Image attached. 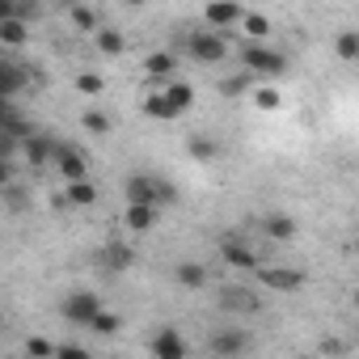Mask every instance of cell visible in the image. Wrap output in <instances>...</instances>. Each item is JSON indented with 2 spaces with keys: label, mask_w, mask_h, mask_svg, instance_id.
Returning <instances> with one entry per match:
<instances>
[{
  "label": "cell",
  "mask_w": 359,
  "mask_h": 359,
  "mask_svg": "<svg viewBox=\"0 0 359 359\" xmlns=\"http://www.w3.org/2000/svg\"><path fill=\"white\" fill-rule=\"evenodd\" d=\"M85 131H93V135H110V118L102 114V110H85Z\"/></svg>",
  "instance_id": "4316f807"
},
{
  "label": "cell",
  "mask_w": 359,
  "mask_h": 359,
  "mask_svg": "<svg viewBox=\"0 0 359 359\" xmlns=\"http://www.w3.org/2000/svg\"><path fill=\"white\" fill-rule=\"evenodd\" d=\"M173 275H177V283H182V287H203V283H208V271H203L199 262H182Z\"/></svg>",
  "instance_id": "ffe728a7"
},
{
  "label": "cell",
  "mask_w": 359,
  "mask_h": 359,
  "mask_svg": "<svg viewBox=\"0 0 359 359\" xmlns=\"http://www.w3.org/2000/svg\"><path fill=\"white\" fill-rule=\"evenodd\" d=\"M97 262H102V271L118 275V271H127V266L135 262V250H131V245H123V241H110V245L97 254Z\"/></svg>",
  "instance_id": "9c48e42d"
},
{
  "label": "cell",
  "mask_w": 359,
  "mask_h": 359,
  "mask_svg": "<svg viewBox=\"0 0 359 359\" xmlns=\"http://www.w3.org/2000/svg\"><path fill=\"white\" fill-rule=\"evenodd\" d=\"M279 102H283V97H279L275 89H258V93H254V106H258V110H275Z\"/></svg>",
  "instance_id": "f546056e"
},
{
  "label": "cell",
  "mask_w": 359,
  "mask_h": 359,
  "mask_svg": "<svg viewBox=\"0 0 359 359\" xmlns=\"http://www.w3.org/2000/svg\"><path fill=\"white\" fill-rule=\"evenodd\" d=\"M152 355H156V359H187L182 334H177V330H161V334L152 338Z\"/></svg>",
  "instance_id": "30bf717a"
},
{
  "label": "cell",
  "mask_w": 359,
  "mask_h": 359,
  "mask_svg": "<svg viewBox=\"0 0 359 359\" xmlns=\"http://www.w3.org/2000/svg\"><path fill=\"white\" fill-rule=\"evenodd\" d=\"M165 97H169V106H173L177 114H187V110L195 106V89H191L187 81H169V85H165Z\"/></svg>",
  "instance_id": "9a60e30c"
},
{
  "label": "cell",
  "mask_w": 359,
  "mask_h": 359,
  "mask_svg": "<svg viewBox=\"0 0 359 359\" xmlns=\"http://www.w3.org/2000/svg\"><path fill=\"white\" fill-rule=\"evenodd\" d=\"M26 81H30V72H26V64H13V60H0V102H13L22 89H26Z\"/></svg>",
  "instance_id": "5b68a950"
},
{
  "label": "cell",
  "mask_w": 359,
  "mask_h": 359,
  "mask_svg": "<svg viewBox=\"0 0 359 359\" xmlns=\"http://www.w3.org/2000/svg\"><path fill=\"white\" fill-rule=\"evenodd\" d=\"M60 313H64L68 321H76V325H93L106 309H102V300H97L93 292H72V296L60 304Z\"/></svg>",
  "instance_id": "6da1fadb"
},
{
  "label": "cell",
  "mask_w": 359,
  "mask_h": 359,
  "mask_svg": "<svg viewBox=\"0 0 359 359\" xmlns=\"http://www.w3.org/2000/svg\"><path fill=\"white\" fill-rule=\"evenodd\" d=\"M220 309H224V313H254V309H258V296L245 292V287H224V292H220Z\"/></svg>",
  "instance_id": "8fae6325"
},
{
  "label": "cell",
  "mask_w": 359,
  "mask_h": 359,
  "mask_svg": "<svg viewBox=\"0 0 359 359\" xmlns=\"http://www.w3.org/2000/svg\"><path fill=\"white\" fill-rule=\"evenodd\" d=\"M203 22L212 26V34H220V30H229V26H241V22H245V9H241V5H208V9H203Z\"/></svg>",
  "instance_id": "52a82bcc"
},
{
  "label": "cell",
  "mask_w": 359,
  "mask_h": 359,
  "mask_svg": "<svg viewBox=\"0 0 359 359\" xmlns=\"http://www.w3.org/2000/svg\"><path fill=\"white\" fill-rule=\"evenodd\" d=\"M266 237L271 241H292L296 237V220L292 216H266Z\"/></svg>",
  "instance_id": "2e32d148"
},
{
  "label": "cell",
  "mask_w": 359,
  "mask_h": 359,
  "mask_svg": "<svg viewBox=\"0 0 359 359\" xmlns=\"http://www.w3.org/2000/svg\"><path fill=\"white\" fill-rule=\"evenodd\" d=\"M241 30H245V39H254V47H258V39H262V34H271V22H266L262 13H245Z\"/></svg>",
  "instance_id": "603a6c76"
},
{
  "label": "cell",
  "mask_w": 359,
  "mask_h": 359,
  "mask_svg": "<svg viewBox=\"0 0 359 359\" xmlns=\"http://www.w3.org/2000/svg\"><path fill=\"white\" fill-rule=\"evenodd\" d=\"M0 43H5V47H22V43H26V22H22V18L0 22Z\"/></svg>",
  "instance_id": "d6986e66"
},
{
  "label": "cell",
  "mask_w": 359,
  "mask_h": 359,
  "mask_svg": "<svg viewBox=\"0 0 359 359\" xmlns=\"http://www.w3.org/2000/svg\"><path fill=\"white\" fill-rule=\"evenodd\" d=\"M55 359H89V351H85V346H68V342H64V346L55 351Z\"/></svg>",
  "instance_id": "1f68e13d"
},
{
  "label": "cell",
  "mask_w": 359,
  "mask_h": 359,
  "mask_svg": "<svg viewBox=\"0 0 359 359\" xmlns=\"http://www.w3.org/2000/svg\"><path fill=\"white\" fill-rule=\"evenodd\" d=\"M258 283L271 287V292H296L304 283V271H292V266H258Z\"/></svg>",
  "instance_id": "3957f363"
},
{
  "label": "cell",
  "mask_w": 359,
  "mask_h": 359,
  "mask_svg": "<svg viewBox=\"0 0 359 359\" xmlns=\"http://www.w3.org/2000/svg\"><path fill=\"white\" fill-rule=\"evenodd\" d=\"M97 47H102L106 55H123V47H127V43H123V34H118V30H97Z\"/></svg>",
  "instance_id": "d4e9b609"
},
{
  "label": "cell",
  "mask_w": 359,
  "mask_h": 359,
  "mask_svg": "<svg viewBox=\"0 0 359 359\" xmlns=\"http://www.w3.org/2000/svg\"><path fill=\"white\" fill-rule=\"evenodd\" d=\"M55 351H60V346H51L47 338H30V342H26V355H30V359H55Z\"/></svg>",
  "instance_id": "83f0119b"
},
{
  "label": "cell",
  "mask_w": 359,
  "mask_h": 359,
  "mask_svg": "<svg viewBox=\"0 0 359 359\" xmlns=\"http://www.w3.org/2000/svg\"><path fill=\"white\" fill-rule=\"evenodd\" d=\"M187 152H191L195 161H212V156H216V144H212V140H191Z\"/></svg>",
  "instance_id": "f1b7e54d"
},
{
  "label": "cell",
  "mask_w": 359,
  "mask_h": 359,
  "mask_svg": "<svg viewBox=\"0 0 359 359\" xmlns=\"http://www.w3.org/2000/svg\"><path fill=\"white\" fill-rule=\"evenodd\" d=\"M241 89H245V76H229V81L220 85V93H229V97H233V93H241Z\"/></svg>",
  "instance_id": "d6a6232c"
},
{
  "label": "cell",
  "mask_w": 359,
  "mask_h": 359,
  "mask_svg": "<svg viewBox=\"0 0 359 359\" xmlns=\"http://www.w3.org/2000/svg\"><path fill=\"white\" fill-rule=\"evenodd\" d=\"M144 114H148V118H177V110L169 106V97H165V93H152V97L144 102Z\"/></svg>",
  "instance_id": "44dd1931"
},
{
  "label": "cell",
  "mask_w": 359,
  "mask_h": 359,
  "mask_svg": "<svg viewBox=\"0 0 359 359\" xmlns=\"http://www.w3.org/2000/svg\"><path fill=\"white\" fill-rule=\"evenodd\" d=\"M68 18H72V26H76V30H93V34L102 30V26H97V13H93V9H85V5H72V9H68Z\"/></svg>",
  "instance_id": "7402d4cb"
},
{
  "label": "cell",
  "mask_w": 359,
  "mask_h": 359,
  "mask_svg": "<svg viewBox=\"0 0 359 359\" xmlns=\"http://www.w3.org/2000/svg\"><path fill=\"white\" fill-rule=\"evenodd\" d=\"M9 208H13V212H22V208H26V199H22V191H18V187H9Z\"/></svg>",
  "instance_id": "836d02e7"
},
{
  "label": "cell",
  "mask_w": 359,
  "mask_h": 359,
  "mask_svg": "<svg viewBox=\"0 0 359 359\" xmlns=\"http://www.w3.org/2000/svg\"><path fill=\"white\" fill-rule=\"evenodd\" d=\"M334 51H338V60H359V34L355 30H342L338 43H334Z\"/></svg>",
  "instance_id": "cb8c5ba5"
},
{
  "label": "cell",
  "mask_w": 359,
  "mask_h": 359,
  "mask_svg": "<svg viewBox=\"0 0 359 359\" xmlns=\"http://www.w3.org/2000/svg\"><path fill=\"white\" fill-rule=\"evenodd\" d=\"M144 76H148V81H161V85H169V76H173V55H169V51H156V55H148V60H144Z\"/></svg>",
  "instance_id": "5bb4252c"
},
{
  "label": "cell",
  "mask_w": 359,
  "mask_h": 359,
  "mask_svg": "<svg viewBox=\"0 0 359 359\" xmlns=\"http://www.w3.org/2000/svg\"><path fill=\"white\" fill-rule=\"evenodd\" d=\"M355 304H359V292H355Z\"/></svg>",
  "instance_id": "e575fe53"
},
{
  "label": "cell",
  "mask_w": 359,
  "mask_h": 359,
  "mask_svg": "<svg viewBox=\"0 0 359 359\" xmlns=\"http://www.w3.org/2000/svg\"><path fill=\"white\" fill-rule=\"evenodd\" d=\"M191 55L203 60V64H220V60L229 55V39H224V34H212V30H208V34H195V39H191Z\"/></svg>",
  "instance_id": "277c9868"
},
{
  "label": "cell",
  "mask_w": 359,
  "mask_h": 359,
  "mask_svg": "<svg viewBox=\"0 0 359 359\" xmlns=\"http://www.w3.org/2000/svg\"><path fill=\"white\" fill-rule=\"evenodd\" d=\"M123 220H127V229H131V233H144V229H152V224H156V208H127V216H123Z\"/></svg>",
  "instance_id": "ac0fdd59"
},
{
  "label": "cell",
  "mask_w": 359,
  "mask_h": 359,
  "mask_svg": "<svg viewBox=\"0 0 359 359\" xmlns=\"http://www.w3.org/2000/svg\"><path fill=\"white\" fill-rule=\"evenodd\" d=\"M245 346H250V342H245V334H241V330H220V334L212 338V351H216L220 359H237Z\"/></svg>",
  "instance_id": "7c38bea8"
},
{
  "label": "cell",
  "mask_w": 359,
  "mask_h": 359,
  "mask_svg": "<svg viewBox=\"0 0 359 359\" xmlns=\"http://www.w3.org/2000/svg\"><path fill=\"white\" fill-rule=\"evenodd\" d=\"M76 89H81L85 97H97V93L106 89V81H102L97 72H81V76H76Z\"/></svg>",
  "instance_id": "484cf974"
},
{
  "label": "cell",
  "mask_w": 359,
  "mask_h": 359,
  "mask_svg": "<svg viewBox=\"0 0 359 359\" xmlns=\"http://www.w3.org/2000/svg\"><path fill=\"white\" fill-rule=\"evenodd\" d=\"M93 199H97V191H93L89 182H72V187L64 191V199H60V203H72V208H89Z\"/></svg>",
  "instance_id": "e0dca14e"
},
{
  "label": "cell",
  "mask_w": 359,
  "mask_h": 359,
  "mask_svg": "<svg viewBox=\"0 0 359 359\" xmlns=\"http://www.w3.org/2000/svg\"><path fill=\"white\" fill-rule=\"evenodd\" d=\"M241 64H245L250 72H258V76H279V72H287V60H283L279 51H271V47H245V51H241Z\"/></svg>",
  "instance_id": "7a4b0ae2"
},
{
  "label": "cell",
  "mask_w": 359,
  "mask_h": 359,
  "mask_svg": "<svg viewBox=\"0 0 359 359\" xmlns=\"http://www.w3.org/2000/svg\"><path fill=\"white\" fill-rule=\"evenodd\" d=\"M93 330H97V334H118V317H114V313H102V317L93 321Z\"/></svg>",
  "instance_id": "4dcf8cb0"
},
{
  "label": "cell",
  "mask_w": 359,
  "mask_h": 359,
  "mask_svg": "<svg viewBox=\"0 0 359 359\" xmlns=\"http://www.w3.org/2000/svg\"><path fill=\"white\" fill-rule=\"evenodd\" d=\"M55 165H60V173H64L68 187H72V182H85V173H89L85 156H81L76 148H64V144H60V152H55Z\"/></svg>",
  "instance_id": "ba28073f"
},
{
  "label": "cell",
  "mask_w": 359,
  "mask_h": 359,
  "mask_svg": "<svg viewBox=\"0 0 359 359\" xmlns=\"http://www.w3.org/2000/svg\"><path fill=\"white\" fill-rule=\"evenodd\" d=\"M220 254H224L229 266H237V271H254V275H258V258H254V250H250L241 237H224V241H220Z\"/></svg>",
  "instance_id": "8992f818"
},
{
  "label": "cell",
  "mask_w": 359,
  "mask_h": 359,
  "mask_svg": "<svg viewBox=\"0 0 359 359\" xmlns=\"http://www.w3.org/2000/svg\"><path fill=\"white\" fill-rule=\"evenodd\" d=\"M55 152H60V144H55L51 135H30V140H26V156H30V165H34V169H43Z\"/></svg>",
  "instance_id": "4fadbf2b"
}]
</instances>
